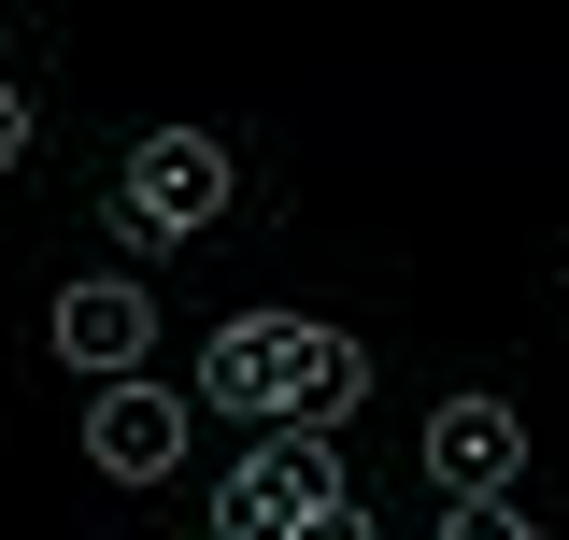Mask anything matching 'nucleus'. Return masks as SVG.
Wrapping results in <instances>:
<instances>
[{
    "label": "nucleus",
    "mask_w": 569,
    "mask_h": 540,
    "mask_svg": "<svg viewBox=\"0 0 569 540\" xmlns=\"http://www.w3.org/2000/svg\"><path fill=\"white\" fill-rule=\"evenodd\" d=\"M328 498H342V456H328V441H299V427H257V441H242V470L213 483V540H299Z\"/></svg>",
    "instance_id": "nucleus-1"
},
{
    "label": "nucleus",
    "mask_w": 569,
    "mask_h": 540,
    "mask_svg": "<svg viewBox=\"0 0 569 540\" xmlns=\"http://www.w3.org/2000/svg\"><path fill=\"white\" fill-rule=\"evenodd\" d=\"M213 213H228V142L213 129L129 142V171H114V228H129V242H200Z\"/></svg>",
    "instance_id": "nucleus-2"
},
{
    "label": "nucleus",
    "mask_w": 569,
    "mask_h": 540,
    "mask_svg": "<svg viewBox=\"0 0 569 540\" xmlns=\"http://www.w3.org/2000/svg\"><path fill=\"white\" fill-rule=\"evenodd\" d=\"M186 384H157V370H129V384H100L86 399V470L100 483H171L186 470Z\"/></svg>",
    "instance_id": "nucleus-3"
},
{
    "label": "nucleus",
    "mask_w": 569,
    "mask_h": 540,
    "mask_svg": "<svg viewBox=\"0 0 569 540\" xmlns=\"http://www.w3.org/2000/svg\"><path fill=\"white\" fill-rule=\"evenodd\" d=\"M299 356H313V313H228V328H213V356H200V399L242 412V427H284Z\"/></svg>",
    "instance_id": "nucleus-4"
},
{
    "label": "nucleus",
    "mask_w": 569,
    "mask_h": 540,
    "mask_svg": "<svg viewBox=\"0 0 569 540\" xmlns=\"http://www.w3.org/2000/svg\"><path fill=\"white\" fill-rule=\"evenodd\" d=\"M43 341H58V370H86V384H129L142 356H157V299H142L129 270H86L58 313H43Z\"/></svg>",
    "instance_id": "nucleus-5"
},
{
    "label": "nucleus",
    "mask_w": 569,
    "mask_h": 540,
    "mask_svg": "<svg viewBox=\"0 0 569 540\" xmlns=\"http://www.w3.org/2000/svg\"><path fill=\"white\" fill-rule=\"evenodd\" d=\"M427 470H441V498H456V512H498V498H512V470H527L512 399H441V412H427Z\"/></svg>",
    "instance_id": "nucleus-6"
},
{
    "label": "nucleus",
    "mask_w": 569,
    "mask_h": 540,
    "mask_svg": "<svg viewBox=\"0 0 569 540\" xmlns=\"http://www.w3.org/2000/svg\"><path fill=\"white\" fill-rule=\"evenodd\" d=\"M356 399H370V356H356L342 328H313V356H299V399H284V427H299V441H328V427H342Z\"/></svg>",
    "instance_id": "nucleus-7"
},
{
    "label": "nucleus",
    "mask_w": 569,
    "mask_h": 540,
    "mask_svg": "<svg viewBox=\"0 0 569 540\" xmlns=\"http://www.w3.org/2000/svg\"><path fill=\"white\" fill-rule=\"evenodd\" d=\"M427 540H527V512H441Z\"/></svg>",
    "instance_id": "nucleus-8"
},
{
    "label": "nucleus",
    "mask_w": 569,
    "mask_h": 540,
    "mask_svg": "<svg viewBox=\"0 0 569 540\" xmlns=\"http://www.w3.org/2000/svg\"><path fill=\"white\" fill-rule=\"evenodd\" d=\"M299 540H385V527H370L356 498H328V512H313V527H299Z\"/></svg>",
    "instance_id": "nucleus-9"
},
{
    "label": "nucleus",
    "mask_w": 569,
    "mask_h": 540,
    "mask_svg": "<svg viewBox=\"0 0 569 540\" xmlns=\"http://www.w3.org/2000/svg\"><path fill=\"white\" fill-rule=\"evenodd\" d=\"M14 157H29V100L0 86V171H14Z\"/></svg>",
    "instance_id": "nucleus-10"
},
{
    "label": "nucleus",
    "mask_w": 569,
    "mask_h": 540,
    "mask_svg": "<svg viewBox=\"0 0 569 540\" xmlns=\"http://www.w3.org/2000/svg\"><path fill=\"white\" fill-rule=\"evenodd\" d=\"M527 540H541V527H527Z\"/></svg>",
    "instance_id": "nucleus-11"
}]
</instances>
